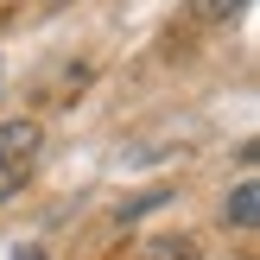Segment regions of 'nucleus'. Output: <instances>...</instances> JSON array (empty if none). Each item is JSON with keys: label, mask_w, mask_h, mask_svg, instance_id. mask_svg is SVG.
<instances>
[{"label": "nucleus", "mask_w": 260, "mask_h": 260, "mask_svg": "<svg viewBox=\"0 0 260 260\" xmlns=\"http://www.w3.org/2000/svg\"><path fill=\"white\" fill-rule=\"evenodd\" d=\"M32 159H38V127L32 121H7L0 127V203L19 197V184L32 178Z\"/></svg>", "instance_id": "nucleus-1"}, {"label": "nucleus", "mask_w": 260, "mask_h": 260, "mask_svg": "<svg viewBox=\"0 0 260 260\" xmlns=\"http://www.w3.org/2000/svg\"><path fill=\"white\" fill-rule=\"evenodd\" d=\"M127 260H197V248H190L184 235H146Z\"/></svg>", "instance_id": "nucleus-2"}, {"label": "nucleus", "mask_w": 260, "mask_h": 260, "mask_svg": "<svg viewBox=\"0 0 260 260\" xmlns=\"http://www.w3.org/2000/svg\"><path fill=\"white\" fill-rule=\"evenodd\" d=\"M229 222H235V229H254L260 222V184H254V178L235 184V197H229Z\"/></svg>", "instance_id": "nucleus-3"}, {"label": "nucleus", "mask_w": 260, "mask_h": 260, "mask_svg": "<svg viewBox=\"0 0 260 260\" xmlns=\"http://www.w3.org/2000/svg\"><path fill=\"white\" fill-rule=\"evenodd\" d=\"M241 7H248V0H203V13H210V19H235Z\"/></svg>", "instance_id": "nucleus-4"}, {"label": "nucleus", "mask_w": 260, "mask_h": 260, "mask_svg": "<svg viewBox=\"0 0 260 260\" xmlns=\"http://www.w3.org/2000/svg\"><path fill=\"white\" fill-rule=\"evenodd\" d=\"M13 260H45V248H19V254H13Z\"/></svg>", "instance_id": "nucleus-5"}]
</instances>
